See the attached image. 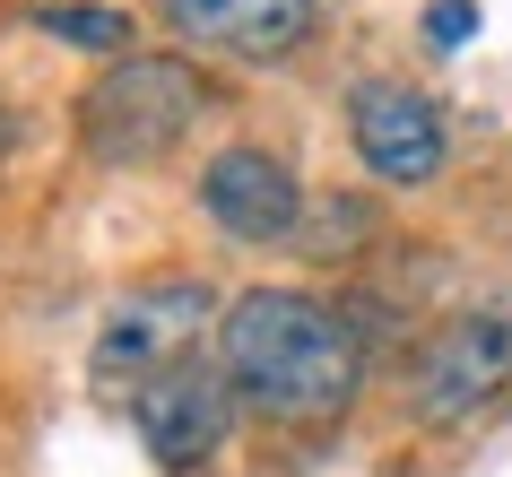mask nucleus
I'll return each instance as SVG.
<instances>
[{
	"label": "nucleus",
	"instance_id": "obj_8",
	"mask_svg": "<svg viewBox=\"0 0 512 477\" xmlns=\"http://www.w3.org/2000/svg\"><path fill=\"white\" fill-rule=\"evenodd\" d=\"M165 27L200 44V53H235V61H270L287 44H304L313 0H157Z\"/></svg>",
	"mask_w": 512,
	"mask_h": 477
},
{
	"label": "nucleus",
	"instance_id": "obj_5",
	"mask_svg": "<svg viewBox=\"0 0 512 477\" xmlns=\"http://www.w3.org/2000/svg\"><path fill=\"white\" fill-rule=\"evenodd\" d=\"M131 425L157 469H200L235 434V382H226L217 356H183V365H165L157 382L131 391Z\"/></svg>",
	"mask_w": 512,
	"mask_h": 477
},
{
	"label": "nucleus",
	"instance_id": "obj_11",
	"mask_svg": "<svg viewBox=\"0 0 512 477\" xmlns=\"http://www.w3.org/2000/svg\"><path fill=\"white\" fill-rule=\"evenodd\" d=\"M469 27H478L469 0H434V9H426V35H434V44H469Z\"/></svg>",
	"mask_w": 512,
	"mask_h": 477
},
{
	"label": "nucleus",
	"instance_id": "obj_4",
	"mask_svg": "<svg viewBox=\"0 0 512 477\" xmlns=\"http://www.w3.org/2000/svg\"><path fill=\"white\" fill-rule=\"evenodd\" d=\"M209 321H226L209 278H148V287H131L105 313V330H96V382H105V391H139V382H157L165 365L200 356Z\"/></svg>",
	"mask_w": 512,
	"mask_h": 477
},
{
	"label": "nucleus",
	"instance_id": "obj_2",
	"mask_svg": "<svg viewBox=\"0 0 512 477\" xmlns=\"http://www.w3.org/2000/svg\"><path fill=\"white\" fill-rule=\"evenodd\" d=\"M200 105H209V87H200V70L183 53H122L87 87L79 139H87V157H105V165H157L165 148H183Z\"/></svg>",
	"mask_w": 512,
	"mask_h": 477
},
{
	"label": "nucleus",
	"instance_id": "obj_7",
	"mask_svg": "<svg viewBox=\"0 0 512 477\" xmlns=\"http://www.w3.org/2000/svg\"><path fill=\"white\" fill-rule=\"evenodd\" d=\"M200 209L235 243H296L304 226V183L278 148H217L200 174Z\"/></svg>",
	"mask_w": 512,
	"mask_h": 477
},
{
	"label": "nucleus",
	"instance_id": "obj_1",
	"mask_svg": "<svg viewBox=\"0 0 512 477\" xmlns=\"http://www.w3.org/2000/svg\"><path fill=\"white\" fill-rule=\"evenodd\" d=\"M217 365L243 408L278 425H330L365 391V330L296 287H243L217 321Z\"/></svg>",
	"mask_w": 512,
	"mask_h": 477
},
{
	"label": "nucleus",
	"instance_id": "obj_6",
	"mask_svg": "<svg viewBox=\"0 0 512 477\" xmlns=\"http://www.w3.org/2000/svg\"><path fill=\"white\" fill-rule=\"evenodd\" d=\"M348 139H356V157L374 165V183H400V191L434 183L443 157H452L434 96L426 87H400V79H365L348 96Z\"/></svg>",
	"mask_w": 512,
	"mask_h": 477
},
{
	"label": "nucleus",
	"instance_id": "obj_10",
	"mask_svg": "<svg viewBox=\"0 0 512 477\" xmlns=\"http://www.w3.org/2000/svg\"><path fill=\"white\" fill-rule=\"evenodd\" d=\"M44 27H53L61 44H87V53H122V44H131V18H113V9H96V0H53Z\"/></svg>",
	"mask_w": 512,
	"mask_h": 477
},
{
	"label": "nucleus",
	"instance_id": "obj_3",
	"mask_svg": "<svg viewBox=\"0 0 512 477\" xmlns=\"http://www.w3.org/2000/svg\"><path fill=\"white\" fill-rule=\"evenodd\" d=\"M512 391V295H478V304H460L426 347H417V365H408V408L426 425H460L495 408Z\"/></svg>",
	"mask_w": 512,
	"mask_h": 477
},
{
	"label": "nucleus",
	"instance_id": "obj_9",
	"mask_svg": "<svg viewBox=\"0 0 512 477\" xmlns=\"http://www.w3.org/2000/svg\"><path fill=\"white\" fill-rule=\"evenodd\" d=\"M296 243L313 252V261L365 252V243H374V200H348V191H339V200H322V209H313V235H296Z\"/></svg>",
	"mask_w": 512,
	"mask_h": 477
}]
</instances>
